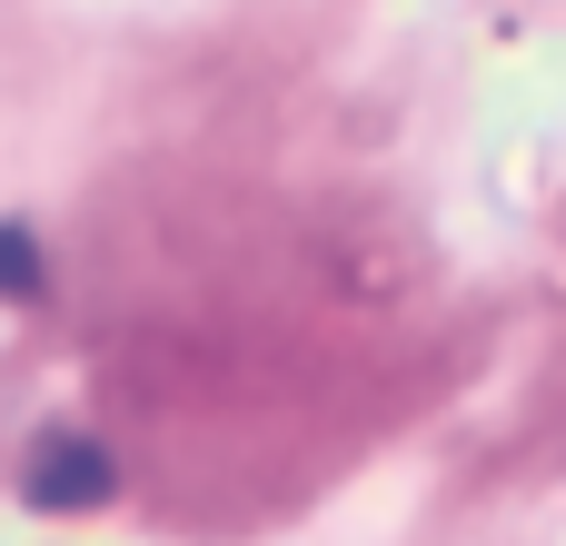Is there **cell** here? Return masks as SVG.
<instances>
[{"mask_svg":"<svg viewBox=\"0 0 566 546\" xmlns=\"http://www.w3.org/2000/svg\"><path fill=\"white\" fill-rule=\"evenodd\" d=\"M0 298H40V249L20 229H0Z\"/></svg>","mask_w":566,"mask_h":546,"instance_id":"7a4b0ae2","label":"cell"},{"mask_svg":"<svg viewBox=\"0 0 566 546\" xmlns=\"http://www.w3.org/2000/svg\"><path fill=\"white\" fill-rule=\"evenodd\" d=\"M109 487H119V458H109L99 438H80V428H50V438L30 448V468H20V507H40V517L109 507Z\"/></svg>","mask_w":566,"mask_h":546,"instance_id":"6da1fadb","label":"cell"}]
</instances>
